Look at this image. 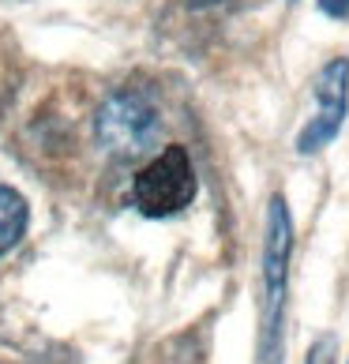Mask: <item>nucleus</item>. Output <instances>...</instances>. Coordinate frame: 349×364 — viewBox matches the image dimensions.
Returning a JSON list of instances; mask_svg holds the SVG:
<instances>
[{
	"instance_id": "nucleus-1",
	"label": "nucleus",
	"mask_w": 349,
	"mask_h": 364,
	"mask_svg": "<svg viewBox=\"0 0 349 364\" xmlns=\"http://www.w3.org/2000/svg\"><path fill=\"white\" fill-rule=\"evenodd\" d=\"M289 259H293V214L286 196H271L259 245V364H281V323L289 296Z\"/></svg>"
},
{
	"instance_id": "nucleus-2",
	"label": "nucleus",
	"mask_w": 349,
	"mask_h": 364,
	"mask_svg": "<svg viewBox=\"0 0 349 364\" xmlns=\"http://www.w3.org/2000/svg\"><path fill=\"white\" fill-rule=\"evenodd\" d=\"M162 136V113L143 90H113L94 113V139L113 158H139Z\"/></svg>"
},
{
	"instance_id": "nucleus-3",
	"label": "nucleus",
	"mask_w": 349,
	"mask_h": 364,
	"mask_svg": "<svg viewBox=\"0 0 349 364\" xmlns=\"http://www.w3.org/2000/svg\"><path fill=\"white\" fill-rule=\"evenodd\" d=\"M199 181L192 169V158H188L184 146H166L158 158H151L146 166L136 173L131 181V203L146 218H169V214H181L188 203L195 199Z\"/></svg>"
},
{
	"instance_id": "nucleus-4",
	"label": "nucleus",
	"mask_w": 349,
	"mask_h": 364,
	"mask_svg": "<svg viewBox=\"0 0 349 364\" xmlns=\"http://www.w3.org/2000/svg\"><path fill=\"white\" fill-rule=\"evenodd\" d=\"M312 98H316V113L297 136L301 154L323 151V146L342 132V120L349 113V57H331L323 68H319Z\"/></svg>"
},
{
	"instance_id": "nucleus-5",
	"label": "nucleus",
	"mask_w": 349,
	"mask_h": 364,
	"mask_svg": "<svg viewBox=\"0 0 349 364\" xmlns=\"http://www.w3.org/2000/svg\"><path fill=\"white\" fill-rule=\"evenodd\" d=\"M26 222H31V210H26V199L16 188L0 184V255L11 252L26 233Z\"/></svg>"
},
{
	"instance_id": "nucleus-6",
	"label": "nucleus",
	"mask_w": 349,
	"mask_h": 364,
	"mask_svg": "<svg viewBox=\"0 0 349 364\" xmlns=\"http://www.w3.org/2000/svg\"><path fill=\"white\" fill-rule=\"evenodd\" d=\"M334 353H338V342H334V334H323V338L312 342L304 364H334Z\"/></svg>"
},
{
	"instance_id": "nucleus-7",
	"label": "nucleus",
	"mask_w": 349,
	"mask_h": 364,
	"mask_svg": "<svg viewBox=\"0 0 349 364\" xmlns=\"http://www.w3.org/2000/svg\"><path fill=\"white\" fill-rule=\"evenodd\" d=\"M316 4H319V11H323V16L349 23V0H316Z\"/></svg>"
},
{
	"instance_id": "nucleus-8",
	"label": "nucleus",
	"mask_w": 349,
	"mask_h": 364,
	"mask_svg": "<svg viewBox=\"0 0 349 364\" xmlns=\"http://www.w3.org/2000/svg\"><path fill=\"white\" fill-rule=\"evenodd\" d=\"M188 8H195V11H203V8H218V4H230V0H184Z\"/></svg>"
},
{
	"instance_id": "nucleus-9",
	"label": "nucleus",
	"mask_w": 349,
	"mask_h": 364,
	"mask_svg": "<svg viewBox=\"0 0 349 364\" xmlns=\"http://www.w3.org/2000/svg\"><path fill=\"white\" fill-rule=\"evenodd\" d=\"M289 4H297V0H289Z\"/></svg>"
}]
</instances>
